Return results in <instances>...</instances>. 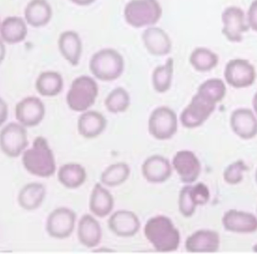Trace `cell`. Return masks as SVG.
<instances>
[{
    "mask_svg": "<svg viewBox=\"0 0 257 254\" xmlns=\"http://www.w3.org/2000/svg\"><path fill=\"white\" fill-rule=\"evenodd\" d=\"M144 233L154 248L162 253L176 251L181 243L179 230L166 216H155L149 219Z\"/></svg>",
    "mask_w": 257,
    "mask_h": 254,
    "instance_id": "1",
    "label": "cell"
},
{
    "mask_svg": "<svg viewBox=\"0 0 257 254\" xmlns=\"http://www.w3.org/2000/svg\"><path fill=\"white\" fill-rule=\"evenodd\" d=\"M142 38L145 48L152 55L162 57L172 51V40L163 29L149 27L143 32Z\"/></svg>",
    "mask_w": 257,
    "mask_h": 254,
    "instance_id": "19",
    "label": "cell"
},
{
    "mask_svg": "<svg viewBox=\"0 0 257 254\" xmlns=\"http://www.w3.org/2000/svg\"><path fill=\"white\" fill-rule=\"evenodd\" d=\"M163 15V9L157 0H131L124 8V18L134 28L154 26Z\"/></svg>",
    "mask_w": 257,
    "mask_h": 254,
    "instance_id": "5",
    "label": "cell"
},
{
    "mask_svg": "<svg viewBox=\"0 0 257 254\" xmlns=\"http://www.w3.org/2000/svg\"><path fill=\"white\" fill-rule=\"evenodd\" d=\"M28 145L27 129L21 123H9L0 132V148L9 157H19Z\"/></svg>",
    "mask_w": 257,
    "mask_h": 254,
    "instance_id": "8",
    "label": "cell"
},
{
    "mask_svg": "<svg viewBox=\"0 0 257 254\" xmlns=\"http://www.w3.org/2000/svg\"><path fill=\"white\" fill-rule=\"evenodd\" d=\"M148 131L157 140L172 139L178 131V117L176 113L166 106L155 108L148 120Z\"/></svg>",
    "mask_w": 257,
    "mask_h": 254,
    "instance_id": "7",
    "label": "cell"
},
{
    "mask_svg": "<svg viewBox=\"0 0 257 254\" xmlns=\"http://www.w3.org/2000/svg\"><path fill=\"white\" fill-rule=\"evenodd\" d=\"M59 181L68 189H77L84 184L87 179V172L78 163L63 165L58 171Z\"/></svg>",
    "mask_w": 257,
    "mask_h": 254,
    "instance_id": "28",
    "label": "cell"
},
{
    "mask_svg": "<svg viewBox=\"0 0 257 254\" xmlns=\"http://www.w3.org/2000/svg\"><path fill=\"white\" fill-rule=\"evenodd\" d=\"M142 172L147 181L152 184H161L169 179L172 166L166 157L154 155L148 157L142 166Z\"/></svg>",
    "mask_w": 257,
    "mask_h": 254,
    "instance_id": "17",
    "label": "cell"
},
{
    "mask_svg": "<svg viewBox=\"0 0 257 254\" xmlns=\"http://www.w3.org/2000/svg\"><path fill=\"white\" fill-rule=\"evenodd\" d=\"M108 227L117 236L128 238L139 232L141 222L139 217L133 211L119 210L110 217Z\"/></svg>",
    "mask_w": 257,
    "mask_h": 254,
    "instance_id": "15",
    "label": "cell"
},
{
    "mask_svg": "<svg viewBox=\"0 0 257 254\" xmlns=\"http://www.w3.org/2000/svg\"><path fill=\"white\" fill-rule=\"evenodd\" d=\"M224 78L230 87L247 88L256 81V69L248 60L233 59L229 60L225 66Z\"/></svg>",
    "mask_w": 257,
    "mask_h": 254,
    "instance_id": "9",
    "label": "cell"
},
{
    "mask_svg": "<svg viewBox=\"0 0 257 254\" xmlns=\"http://www.w3.org/2000/svg\"><path fill=\"white\" fill-rule=\"evenodd\" d=\"M78 237L84 247L87 248L97 247L102 240V227L93 216L84 214L78 223Z\"/></svg>",
    "mask_w": 257,
    "mask_h": 254,
    "instance_id": "23",
    "label": "cell"
},
{
    "mask_svg": "<svg viewBox=\"0 0 257 254\" xmlns=\"http://www.w3.org/2000/svg\"><path fill=\"white\" fill-rule=\"evenodd\" d=\"M190 197L196 207L199 205H205L210 199V190L203 183H199L196 185H190Z\"/></svg>",
    "mask_w": 257,
    "mask_h": 254,
    "instance_id": "35",
    "label": "cell"
},
{
    "mask_svg": "<svg viewBox=\"0 0 257 254\" xmlns=\"http://www.w3.org/2000/svg\"><path fill=\"white\" fill-rule=\"evenodd\" d=\"M220 244L218 232L210 229H200L187 238L185 248L189 253H215L218 251Z\"/></svg>",
    "mask_w": 257,
    "mask_h": 254,
    "instance_id": "14",
    "label": "cell"
},
{
    "mask_svg": "<svg viewBox=\"0 0 257 254\" xmlns=\"http://www.w3.org/2000/svg\"><path fill=\"white\" fill-rule=\"evenodd\" d=\"M22 163L29 173L40 178L52 176L57 169L54 153L48 140L42 136L36 137L33 147L24 151Z\"/></svg>",
    "mask_w": 257,
    "mask_h": 254,
    "instance_id": "2",
    "label": "cell"
},
{
    "mask_svg": "<svg viewBox=\"0 0 257 254\" xmlns=\"http://www.w3.org/2000/svg\"><path fill=\"white\" fill-rule=\"evenodd\" d=\"M76 218V214L69 208L61 207L54 210L47 220L48 235L57 239L69 238L75 229Z\"/></svg>",
    "mask_w": 257,
    "mask_h": 254,
    "instance_id": "11",
    "label": "cell"
},
{
    "mask_svg": "<svg viewBox=\"0 0 257 254\" xmlns=\"http://www.w3.org/2000/svg\"><path fill=\"white\" fill-rule=\"evenodd\" d=\"M226 231L235 233H252L257 231V218L251 213L230 209L222 220Z\"/></svg>",
    "mask_w": 257,
    "mask_h": 254,
    "instance_id": "18",
    "label": "cell"
},
{
    "mask_svg": "<svg viewBox=\"0 0 257 254\" xmlns=\"http://www.w3.org/2000/svg\"><path fill=\"white\" fill-rule=\"evenodd\" d=\"M45 116V105L36 96L24 98L15 107L17 120L25 127L38 126L42 123Z\"/></svg>",
    "mask_w": 257,
    "mask_h": 254,
    "instance_id": "12",
    "label": "cell"
},
{
    "mask_svg": "<svg viewBox=\"0 0 257 254\" xmlns=\"http://www.w3.org/2000/svg\"><path fill=\"white\" fill-rule=\"evenodd\" d=\"M99 95V86L91 77L81 75L72 81L66 95L68 106L76 112H84L91 108Z\"/></svg>",
    "mask_w": 257,
    "mask_h": 254,
    "instance_id": "4",
    "label": "cell"
},
{
    "mask_svg": "<svg viewBox=\"0 0 257 254\" xmlns=\"http://www.w3.org/2000/svg\"><path fill=\"white\" fill-rule=\"evenodd\" d=\"M0 25H1V21H0Z\"/></svg>",
    "mask_w": 257,
    "mask_h": 254,
    "instance_id": "43",
    "label": "cell"
},
{
    "mask_svg": "<svg viewBox=\"0 0 257 254\" xmlns=\"http://www.w3.org/2000/svg\"><path fill=\"white\" fill-rule=\"evenodd\" d=\"M255 178H256V184H257V169H256V176H255Z\"/></svg>",
    "mask_w": 257,
    "mask_h": 254,
    "instance_id": "42",
    "label": "cell"
},
{
    "mask_svg": "<svg viewBox=\"0 0 257 254\" xmlns=\"http://www.w3.org/2000/svg\"><path fill=\"white\" fill-rule=\"evenodd\" d=\"M105 105L106 109L112 114L125 112L130 105V94L123 87H117L108 95Z\"/></svg>",
    "mask_w": 257,
    "mask_h": 254,
    "instance_id": "32",
    "label": "cell"
},
{
    "mask_svg": "<svg viewBox=\"0 0 257 254\" xmlns=\"http://www.w3.org/2000/svg\"><path fill=\"white\" fill-rule=\"evenodd\" d=\"M172 166L184 184H192L199 178L202 166L196 154L188 150H181L174 156Z\"/></svg>",
    "mask_w": 257,
    "mask_h": 254,
    "instance_id": "13",
    "label": "cell"
},
{
    "mask_svg": "<svg viewBox=\"0 0 257 254\" xmlns=\"http://www.w3.org/2000/svg\"><path fill=\"white\" fill-rule=\"evenodd\" d=\"M58 48L61 55L72 66L79 64L82 55V42L76 32L68 30L62 33L58 39Z\"/></svg>",
    "mask_w": 257,
    "mask_h": 254,
    "instance_id": "21",
    "label": "cell"
},
{
    "mask_svg": "<svg viewBox=\"0 0 257 254\" xmlns=\"http://www.w3.org/2000/svg\"><path fill=\"white\" fill-rule=\"evenodd\" d=\"M90 72L102 81H112L121 76L124 71L123 56L112 48H105L92 56L89 64Z\"/></svg>",
    "mask_w": 257,
    "mask_h": 254,
    "instance_id": "3",
    "label": "cell"
},
{
    "mask_svg": "<svg viewBox=\"0 0 257 254\" xmlns=\"http://www.w3.org/2000/svg\"><path fill=\"white\" fill-rule=\"evenodd\" d=\"M223 27L222 33L229 42L239 43L244 39V34L250 30L245 13L237 6H229L222 13Z\"/></svg>",
    "mask_w": 257,
    "mask_h": 254,
    "instance_id": "10",
    "label": "cell"
},
{
    "mask_svg": "<svg viewBox=\"0 0 257 254\" xmlns=\"http://www.w3.org/2000/svg\"><path fill=\"white\" fill-rule=\"evenodd\" d=\"M106 126V118L96 111H84L78 120V133L85 139H94L100 136Z\"/></svg>",
    "mask_w": 257,
    "mask_h": 254,
    "instance_id": "24",
    "label": "cell"
},
{
    "mask_svg": "<svg viewBox=\"0 0 257 254\" xmlns=\"http://www.w3.org/2000/svg\"><path fill=\"white\" fill-rule=\"evenodd\" d=\"M9 117V107L4 99L0 97V126H3Z\"/></svg>",
    "mask_w": 257,
    "mask_h": 254,
    "instance_id": "37",
    "label": "cell"
},
{
    "mask_svg": "<svg viewBox=\"0 0 257 254\" xmlns=\"http://www.w3.org/2000/svg\"><path fill=\"white\" fill-rule=\"evenodd\" d=\"M63 85V77L55 71L42 72L36 81V90L41 96L45 97H54L60 94Z\"/></svg>",
    "mask_w": 257,
    "mask_h": 254,
    "instance_id": "27",
    "label": "cell"
},
{
    "mask_svg": "<svg viewBox=\"0 0 257 254\" xmlns=\"http://www.w3.org/2000/svg\"><path fill=\"white\" fill-rule=\"evenodd\" d=\"M114 199L112 195L102 184H95L90 199V210L96 217H107L114 208Z\"/></svg>",
    "mask_w": 257,
    "mask_h": 254,
    "instance_id": "25",
    "label": "cell"
},
{
    "mask_svg": "<svg viewBox=\"0 0 257 254\" xmlns=\"http://www.w3.org/2000/svg\"><path fill=\"white\" fill-rule=\"evenodd\" d=\"M190 185L184 186L179 193L178 208L181 215L184 217H190L194 214L196 206L192 200L190 194Z\"/></svg>",
    "mask_w": 257,
    "mask_h": 254,
    "instance_id": "34",
    "label": "cell"
},
{
    "mask_svg": "<svg viewBox=\"0 0 257 254\" xmlns=\"http://www.w3.org/2000/svg\"><path fill=\"white\" fill-rule=\"evenodd\" d=\"M253 251L255 252V253H257V244L253 246Z\"/></svg>",
    "mask_w": 257,
    "mask_h": 254,
    "instance_id": "41",
    "label": "cell"
},
{
    "mask_svg": "<svg viewBox=\"0 0 257 254\" xmlns=\"http://www.w3.org/2000/svg\"><path fill=\"white\" fill-rule=\"evenodd\" d=\"M46 196V188L41 183H30L24 186L18 195L20 206L27 211H34L43 203Z\"/></svg>",
    "mask_w": 257,
    "mask_h": 254,
    "instance_id": "26",
    "label": "cell"
},
{
    "mask_svg": "<svg viewBox=\"0 0 257 254\" xmlns=\"http://www.w3.org/2000/svg\"><path fill=\"white\" fill-rule=\"evenodd\" d=\"M72 3L79 6H87L93 4L96 0H70Z\"/></svg>",
    "mask_w": 257,
    "mask_h": 254,
    "instance_id": "39",
    "label": "cell"
},
{
    "mask_svg": "<svg viewBox=\"0 0 257 254\" xmlns=\"http://www.w3.org/2000/svg\"><path fill=\"white\" fill-rule=\"evenodd\" d=\"M247 21L249 27L257 33V0H253L249 7Z\"/></svg>",
    "mask_w": 257,
    "mask_h": 254,
    "instance_id": "36",
    "label": "cell"
},
{
    "mask_svg": "<svg viewBox=\"0 0 257 254\" xmlns=\"http://www.w3.org/2000/svg\"><path fill=\"white\" fill-rule=\"evenodd\" d=\"M217 104V101L209 95L198 90L190 103L181 112V124L187 129L202 126L215 111Z\"/></svg>",
    "mask_w": 257,
    "mask_h": 254,
    "instance_id": "6",
    "label": "cell"
},
{
    "mask_svg": "<svg viewBox=\"0 0 257 254\" xmlns=\"http://www.w3.org/2000/svg\"><path fill=\"white\" fill-rule=\"evenodd\" d=\"M247 170L248 167L243 160H237L226 168L223 172V179L227 184L236 185L243 181V173Z\"/></svg>",
    "mask_w": 257,
    "mask_h": 254,
    "instance_id": "33",
    "label": "cell"
},
{
    "mask_svg": "<svg viewBox=\"0 0 257 254\" xmlns=\"http://www.w3.org/2000/svg\"><path fill=\"white\" fill-rule=\"evenodd\" d=\"M174 75V60L169 57L165 64L155 68L152 74V84L159 93H166L172 87Z\"/></svg>",
    "mask_w": 257,
    "mask_h": 254,
    "instance_id": "30",
    "label": "cell"
},
{
    "mask_svg": "<svg viewBox=\"0 0 257 254\" xmlns=\"http://www.w3.org/2000/svg\"><path fill=\"white\" fill-rule=\"evenodd\" d=\"M28 34V24L24 18L9 16L0 25V38L5 43L16 45L25 40Z\"/></svg>",
    "mask_w": 257,
    "mask_h": 254,
    "instance_id": "20",
    "label": "cell"
},
{
    "mask_svg": "<svg viewBox=\"0 0 257 254\" xmlns=\"http://www.w3.org/2000/svg\"><path fill=\"white\" fill-rule=\"evenodd\" d=\"M230 126L232 132L244 140H250L257 136V118L249 108H238L232 111Z\"/></svg>",
    "mask_w": 257,
    "mask_h": 254,
    "instance_id": "16",
    "label": "cell"
},
{
    "mask_svg": "<svg viewBox=\"0 0 257 254\" xmlns=\"http://www.w3.org/2000/svg\"><path fill=\"white\" fill-rule=\"evenodd\" d=\"M130 168L126 163H117L108 166L101 175V181L107 187L121 185L128 179Z\"/></svg>",
    "mask_w": 257,
    "mask_h": 254,
    "instance_id": "31",
    "label": "cell"
},
{
    "mask_svg": "<svg viewBox=\"0 0 257 254\" xmlns=\"http://www.w3.org/2000/svg\"><path fill=\"white\" fill-rule=\"evenodd\" d=\"M253 110H254L255 113H256L257 116V91L254 94L253 99Z\"/></svg>",
    "mask_w": 257,
    "mask_h": 254,
    "instance_id": "40",
    "label": "cell"
},
{
    "mask_svg": "<svg viewBox=\"0 0 257 254\" xmlns=\"http://www.w3.org/2000/svg\"><path fill=\"white\" fill-rule=\"evenodd\" d=\"M6 56V47L4 41L0 38V64L4 61Z\"/></svg>",
    "mask_w": 257,
    "mask_h": 254,
    "instance_id": "38",
    "label": "cell"
},
{
    "mask_svg": "<svg viewBox=\"0 0 257 254\" xmlns=\"http://www.w3.org/2000/svg\"><path fill=\"white\" fill-rule=\"evenodd\" d=\"M52 16V7L47 0H31L24 10V19L33 28L48 25Z\"/></svg>",
    "mask_w": 257,
    "mask_h": 254,
    "instance_id": "22",
    "label": "cell"
},
{
    "mask_svg": "<svg viewBox=\"0 0 257 254\" xmlns=\"http://www.w3.org/2000/svg\"><path fill=\"white\" fill-rule=\"evenodd\" d=\"M190 63L197 72H209L217 67L219 57L211 50L200 47L193 50L190 54Z\"/></svg>",
    "mask_w": 257,
    "mask_h": 254,
    "instance_id": "29",
    "label": "cell"
}]
</instances>
